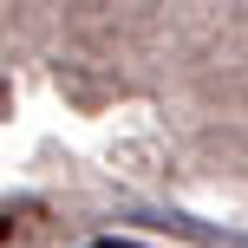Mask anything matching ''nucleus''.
<instances>
[{
	"label": "nucleus",
	"mask_w": 248,
	"mask_h": 248,
	"mask_svg": "<svg viewBox=\"0 0 248 248\" xmlns=\"http://www.w3.org/2000/svg\"><path fill=\"white\" fill-rule=\"evenodd\" d=\"M92 248H137V242H92Z\"/></svg>",
	"instance_id": "f257e3e1"
}]
</instances>
